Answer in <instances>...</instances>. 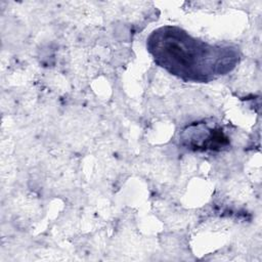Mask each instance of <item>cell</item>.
<instances>
[{"label": "cell", "mask_w": 262, "mask_h": 262, "mask_svg": "<svg viewBox=\"0 0 262 262\" xmlns=\"http://www.w3.org/2000/svg\"><path fill=\"white\" fill-rule=\"evenodd\" d=\"M146 48L159 67L185 82L209 83L230 73L241 59L237 47L207 43L177 26L154 30Z\"/></svg>", "instance_id": "cell-1"}, {"label": "cell", "mask_w": 262, "mask_h": 262, "mask_svg": "<svg viewBox=\"0 0 262 262\" xmlns=\"http://www.w3.org/2000/svg\"><path fill=\"white\" fill-rule=\"evenodd\" d=\"M180 138L182 145L193 150L220 149L228 143L221 129L211 128L205 123L188 126Z\"/></svg>", "instance_id": "cell-2"}]
</instances>
